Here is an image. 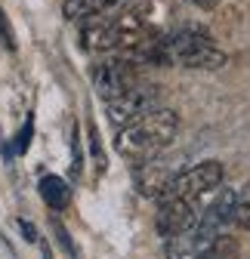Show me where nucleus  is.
Instances as JSON below:
<instances>
[{
    "label": "nucleus",
    "mask_w": 250,
    "mask_h": 259,
    "mask_svg": "<svg viewBox=\"0 0 250 259\" xmlns=\"http://www.w3.org/2000/svg\"><path fill=\"white\" fill-rule=\"evenodd\" d=\"M179 133V114L170 108H154L136 120H130L127 126L117 130L114 148L117 154L130 157V160H148L158 157Z\"/></svg>",
    "instance_id": "nucleus-1"
},
{
    "label": "nucleus",
    "mask_w": 250,
    "mask_h": 259,
    "mask_svg": "<svg viewBox=\"0 0 250 259\" xmlns=\"http://www.w3.org/2000/svg\"><path fill=\"white\" fill-rule=\"evenodd\" d=\"M145 56L158 65H179V68H195V71H220L229 62V56L220 47L210 44L207 31L192 25L179 28L167 40H158Z\"/></svg>",
    "instance_id": "nucleus-2"
},
{
    "label": "nucleus",
    "mask_w": 250,
    "mask_h": 259,
    "mask_svg": "<svg viewBox=\"0 0 250 259\" xmlns=\"http://www.w3.org/2000/svg\"><path fill=\"white\" fill-rule=\"evenodd\" d=\"M142 37V16L133 10H117L108 16H93L80 28V47L93 53H111L120 47H133Z\"/></svg>",
    "instance_id": "nucleus-3"
},
{
    "label": "nucleus",
    "mask_w": 250,
    "mask_h": 259,
    "mask_svg": "<svg viewBox=\"0 0 250 259\" xmlns=\"http://www.w3.org/2000/svg\"><path fill=\"white\" fill-rule=\"evenodd\" d=\"M158 102H161V90L154 83H133L130 90H123L120 96H114V99L105 102V114H108V123L120 130L130 120L154 111Z\"/></svg>",
    "instance_id": "nucleus-4"
},
{
    "label": "nucleus",
    "mask_w": 250,
    "mask_h": 259,
    "mask_svg": "<svg viewBox=\"0 0 250 259\" xmlns=\"http://www.w3.org/2000/svg\"><path fill=\"white\" fill-rule=\"evenodd\" d=\"M223 164L220 160H201L192 170H182L173 176V182L167 185V194L164 198H185V201H198L201 194H210L223 185Z\"/></svg>",
    "instance_id": "nucleus-5"
},
{
    "label": "nucleus",
    "mask_w": 250,
    "mask_h": 259,
    "mask_svg": "<svg viewBox=\"0 0 250 259\" xmlns=\"http://www.w3.org/2000/svg\"><path fill=\"white\" fill-rule=\"evenodd\" d=\"M133 83H139V71L133 59H105L93 68V87L102 99H114L123 90H130Z\"/></svg>",
    "instance_id": "nucleus-6"
},
{
    "label": "nucleus",
    "mask_w": 250,
    "mask_h": 259,
    "mask_svg": "<svg viewBox=\"0 0 250 259\" xmlns=\"http://www.w3.org/2000/svg\"><path fill=\"white\" fill-rule=\"evenodd\" d=\"M198 222V213H195V201H185V198H161V207H158V235L161 238H173V235H182L195 229Z\"/></svg>",
    "instance_id": "nucleus-7"
},
{
    "label": "nucleus",
    "mask_w": 250,
    "mask_h": 259,
    "mask_svg": "<svg viewBox=\"0 0 250 259\" xmlns=\"http://www.w3.org/2000/svg\"><path fill=\"white\" fill-rule=\"evenodd\" d=\"M173 170L167 164H161L158 157H148V160H139V170H136V191L145 194V198H164L167 194V185L173 182Z\"/></svg>",
    "instance_id": "nucleus-8"
},
{
    "label": "nucleus",
    "mask_w": 250,
    "mask_h": 259,
    "mask_svg": "<svg viewBox=\"0 0 250 259\" xmlns=\"http://www.w3.org/2000/svg\"><path fill=\"white\" fill-rule=\"evenodd\" d=\"M127 4H130V0H65V4H62V13H65V19L77 22V19H93V16L117 13Z\"/></svg>",
    "instance_id": "nucleus-9"
},
{
    "label": "nucleus",
    "mask_w": 250,
    "mask_h": 259,
    "mask_svg": "<svg viewBox=\"0 0 250 259\" xmlns=\"http://www.w3.org/2000/svg\"><path fill=\"white\" fill-rule=\"evenodd\" d=\"M37 191H40V198H44V204H47L50 210H65L68 201H71L68 182L62 179V176H53V173H47V176L37 182Z\"/></svg>",
    "instance_id": "nucleus-10"
},
{
    "label": "nucleus",
    "mask_w": 250,
    "mask_h": 259,
    "mask_svg": "<svg viewBox=\"0 0 250 259\" xmlns=\"http://www.w3.org/2000/svg\"><path fill=\"white\" fill-rule=\"evenodd\" d=\"M31 136H34V117H25V123H22V130L16 133V139H13V151L16 154H25L28 151V145H31Z\"/></svg>",
    "instance_id": "nucleus-11"
},
{
    "label": "nucleus",
    "mask_w": 250,
    "mask_h": 259,
    "mask_svg": "<svg viewBox=\"0 0 250 259\" xmlns=\"http://www.w3.org/2000/svg\"><path fill=\"white\" fill-rule=\"evenodd\" d=\"M53 232H56V238H59V247L68 253V259H80V253H77V247H74V241H71V235L65 232V225H62L59 219H53Z\"/></svg>",
    "instance_id": "nucleus-12"
},
{
    "label": "nucleus",
    "mask_w": 250,
    "mask_h": 259,
    "mask_svg": "<svg viewBox=\"0 0 250 259\" xmlns=\"http://www.w3.org/2000/svg\"><path fill=\"white\" fill-rule=\"evenodd\" d=\"M232 222L238 225V229L250 232V201H238L235 210H232Z\"/></svg>",
    "instance_id": "nucleus-13"
},
{
    "label": "nucleus",
    "mask_w": 250,
    "mask_h": 259,
    "mask_svg": "<svg viewBox=\"0 0 250 259\" xmlns=\"http://www.w3.org/2000/svg\"><path fill=\"white\" fill-rule=\"evenodd\" d=\"M0 44H4L7 50H16V37H13V28H10L4 10H0Z\"/></svg>",
    "instance_id": "nucleus-14"
},
{
    "label": "nucleus",
    "mask_w": 250,
    "mask_h": 259,
    "mask_svg": "<svg viewBox=\"0 0 250 259\" xmlns=\"http://www.w3.org/2000/svg\"><path fill=\"white\" fill-rule=\"evenodd\" d=\"M90 148H93V157H96V164L105 167V157H102V148H99V136H96V126L90 123Z\"/></svg>",
    "instance_id": "nucleus-15"
},
{
    "label": "nucleus",
    "mask_w": 250,
    "mask_h": 259,
    "mask_svg": "<svg viewBox=\"0 0 250 259\" xmlns=\"http://www.w3.org/2000/svg\"><path fill=\"white\" fill-rule=\"evenodd\" d=\"M19 229H22V235H25V241H31V244H34V241H37V232H34V225H31L28 219H19Z\"/></svg>",
    "instance_id": "nucleus-16"
},
{
    "label": "nucleus",
    "mask_w": 250,
    "mask_h": 259,
    "mask_svg": "<svg viewBox=\"0 0 250 259\" xmlns=\"http://www.w3.org/2000/svg\"><path fill=\"white\" fill-rule=\"evenodd\" d=\"M71 154H74V164H71V173L77 176V173H80V142H77V133H74V142H71Z\"/></svg>",
    "instance_id": "nucleus-17"
},
{
    "label": "nucleus",
    "mask_w": 250,
    "mask_h": 259,
    "mask_svg": "<svg viewBox=\"0 0 250 259\" xmlns=\"http://www.w3.org/2000/svg\"><path fill=\"white\" fill-rule=\"evenodd\" d=\"M189 4H195L198 10H216V7H220V0H189Z\"/></svg>",
    "instance_id": "nucleus-18"
},
{
    "label": "nucleus",
    "mask_w": 250,
    "mask_h": 259,
    "mask_svg": "<svg viewBox=\"0 0 250 259\" xmlns=\"http://www.w3.org/2000/svg\"><path fill=\"white\" fill-rule=\"evenodd\" d=\"M40 259H53V250H50L47 241H40Z\"/></svg>",
    "instance_id": "nucleus-19"
},
{
    "label": "nucleus",
    "mask_w": 250,
    "mask_h": 259,
    "mask_svg": "<svg viewBox=\"0 0 250 259\" xmlns=\"http://www.w3.org/2000/svg\"><path fill=\"white\" fill-rule=\"evenodd\" d=\"M195 259H216V256H213V253H210V250H207V247H204V250H201V253H198V256H195Z\"/></svg>",
    "instance_id": "nucleus-20"
}]
</instances>
